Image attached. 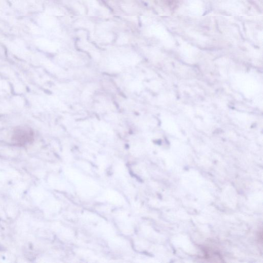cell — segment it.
I'll return each mask as SVG.
<instances>
[{
  "instance_id": "cell-1",
  "label": "cell",
  "mask_w": 263,
  "mask_h": 263,
  "mask_svg": "<svg viewBox=\"0 0 263 263\" xmlns=\"http://www.w3.org/2000/svg\"><path fill=\"white\" fill-rule=\"evenodd\" d=\"M35 134L34 130L27 126H19L13 130L12 141L19 146H24L32 143Z\"/></svg>"
}]
</instances>
